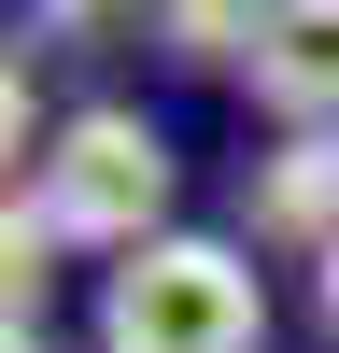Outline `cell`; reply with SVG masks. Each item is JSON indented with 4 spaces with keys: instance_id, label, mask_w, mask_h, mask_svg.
I'll return each mask as SVG.
<instances>
[{
    "instance_id": "1",
    "label": "cell",
    "mask_w": 339,
    "mask_h": 353,
    "mask_svg": "<svg viewBox=\"0 0 339 353\" xmlns=\"http://www.w3.org/2000/svg\"><path fill=\"white\" fill-rule=\"evenodd\" d=\"M269 339V297H254L240 241H141L127 269L99 283V353H254Z\"/></svg>"
},
{
    "instance_id": "2",
    "label": "cell",
    "mask_w": 339,
    "mask_h": 353,
    "mask_svg": "<svg viewBox=\"0 0 339 353\" xmlns=\"http://www.w3.org/2000/svg\"><path fill=\"white\" fill-rule=\"evenodd\" d=\"M170 141L141 128V113H71V128L43 141V226L56 241H99V254H141L170 241Z\"/></svg>"
},
{
    "instance_id": "3",
    "label": "cell",
    "mask_w": 339,
    "mask_h": 353,
    "mask_svg": "<svg viewBox=\"0 0 339 353\" xmlns=\"http://www.w3.org/2000/svg\"><path fill=\"white\" fill-rule=\"evenodd\" d=\"M254 99H269L297 141L339 128V0H282V14H269V43H254Z\"/></svg>"
},
{
    "instance_id": "4",
    "label": "cell",
    "mask_w": 339,
    "mask_h": 353,
    "mask_svg": "<svg viewBox=\"0 0 339 353\" xmlns=\"http://www.w3.org/2000/svg\"><path fill=\"white\" fill-rule=\"evenodd\" d=\"M254 241H339V128L325 141H282L269 170H254Z\"/></svg>"
},
{
    "instance_id": "5",
    "label": "cell",
    "mask_w": 339,
    "mask_h": 353,
    "mask_svg": "<svg viewBox=\"0 0 339 353\" xmlns=\"http://www.w3.org/2000/svg\"><path fill=\"white\" fill-rule=\"evenodd\" d=\"M269 14H282V0H170V43H184V57H254Z\"/></svg>"
},
{
    "instance_id": "6",
    "label": "cell",
    "mask_w": 339,
    "mask_h": 353,
    "mask_svg": "<svg viewBox=\"0 0 339 353\" xmlns=\"http://www.w3.org/2000/svg\"><path fill=\"white\" fill-rule=\"evenodd\" d=\"M311 297H325V325H339V241H325V254H311Z\"/></svg>"
},
{
    "instance_id": "7",
    "label": "cell",
    "mask_w": 339,
    "mask_h": 353,
    "mask_svg": "<svg viewBox=\"0 0 339 353\" xmlns=\"http://www.w3.org/2000/svg\"><path fill=\"white\" fill-rule=\"evenodd\" d=\"M56 14H99V0H56Z\"/></svg>"
}]
</instances>
